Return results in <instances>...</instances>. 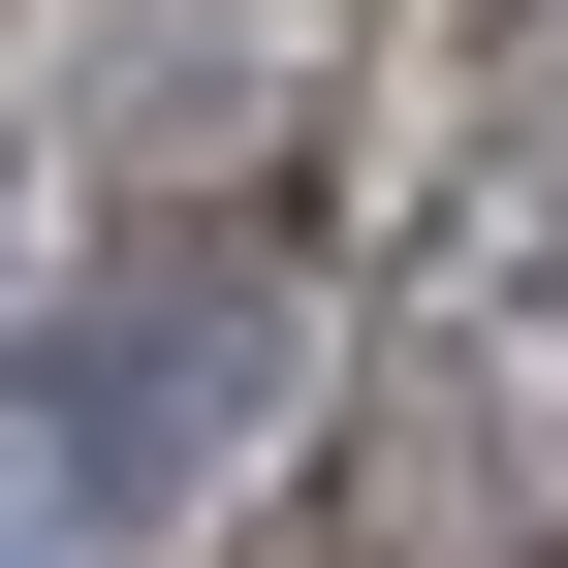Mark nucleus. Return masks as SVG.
Returning <instances> with one entry per match:
<instances>
[{
  "label": "nucleus",
  "mask_w": 568,
  "mask_h": 568,
  "mask_svg": "<svg viewBox=\"0 0 568 568\" xmlns=\"http://www.w3.org/2000/svg\"><path fill=\"white\" fill-rule=\"evenodd\" d=\"M253 379H284V284L253 253H126V284H63V347L0 379V443H32L63 537H159L190 474L253 443Z\"/></svg>",
  "instance_id": "f257e3e1"
},
{
  "label": "nucleus",
  "mask_w": 568,
  "mask_h": 568,
  "mask_svg": "<svg viewBox=\"0 0 568 568\" xmlns=\"http://www.w3.org/2000/svg\"><path fill=\"white\" fill-rule=\"evenodd\" d=\"M474 222H568V0L474 32Z\"/></svg>",
  "instance_id": "f03ea898"
},
{
  "label": "nucleus",
  "mask_w": 568,
  "mask_h": 568,
  "mask_svg": "<svg viewBox=\"0 0 568 568\" xmlns=\"http://www.w3.org/2000/svg\"><path fill=\"white\" fill-rule=\"evenodd\" d=\"M0 568H95V537H63V506H0Z\"/></svg>",
  "instance_id": "7ed1b4c3"
}]
</instances>
